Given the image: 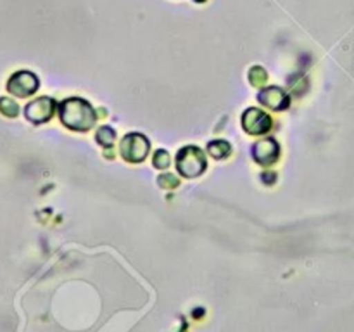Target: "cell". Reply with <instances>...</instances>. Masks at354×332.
<instances>
[{
  "label": "cell",
  "instance_id": "cell-1",
  "mask_svg": "<svg viewBox=\"0 0 354 332\" xmlns=\"http://www.w3.org/2000/svg\"><path fill=\"white\" fill-rule=\"evenodd\" d=\"M59 114H61V120L66 127L78 131L88 130L95 121L93 107L80 97H71V99L64 100L59 107Z\"/></svg>",
  "mask_w": 354,
  "mask_h": 332
},
{
  "label": "cell",
  "instance_id": "cell-2",
  "mask_svg": "<svg viewBox=\"0 0 354 332\" xmlns=\"http://www.w3.org/2000/svg\"><path fill=\"white\" fill-rule=\"evenodd\" d=\"M176 168L187 178H196L206 169L204 152L197 147H183L176 156Z\"/></svg>",
  "mask_w": 354,
  "mask_h": 332
},
{
  "label": "cell",
  "instance_id": "cell-3",
  "mask_svg": "<svg viewBox=\"0 0 354 332\" xmlns=\"http://www.w3.org/2000/svg\"><path fill=\"white\" fill-rule=\"evenodd\" d=\"M120 149H121V156H123L127 161L140 163L147 158L151 144H149V140L144 137V135L130 133L121 140Z\"/></svg>",
  "mask_w": 354,
  "mask_h": 332
},
{
  "label": "cell",
  "instance_id": "cell-4",
  "mask_svg": "<svg viewBox=\"0 0 354 332\" xmlns=\"http://www.w3.org/2000/svg\"><path fill=\"white\" fill-rule=\"evenodd\" d=\"M38 85H40V82H38L37 75L23 69V71H17L10 76L9 82H7V90L16 97H30L37 92Z\"/></svg>",
  "mask_w": 354,
  "mask_h": 332
},
{
  "label": "cell",
  "instance_id": "cell-5",
  "mask_svg": "<svg viewBox=\"0 0 354 332\" xmlns=\"http://www.w3.org/2000/svg\"><path fill=\"white\" fill-rule=\"evenodd\" d=\"M54 100L50 97H40V99H35L24 107V116L31 121V123H45L52 118L54 114Z\"/></svg>",
  "mask_w": 354,
  "mask_h": 332
},
{
  "label": "cell",
  "instance_id": "cell-6",
  "mask_svg": "<svg viewBox=\"0 0 354 332\" xmlns=\"http://www.w3.org/2000/svg\"><path fill=\"white\" fill-rule=\"evenodd\" d=\"M242 123H244V130L248 133L261 135L272 128V118L266 113H263V111L251 107L242 116Z\"/></svg>",
  "mask_w": 354,
  "mask_h": 332
},
{
  "label": "cell",
  "instance_id": "cell-7",
  "mask_svg": "<svg viewBox=\"0 0 354 332\" xmlns=\"http://www.w3.org/2000/svg\"><path fill=\"white\" fill-rule=\"evenodd\" d=\"M254 159L263 166H272L279 159V144L273 138H263L254 145Z\"/></svg>",
  "mask_w": 354,
  "mask_h": 332
},
{
  "label": "cell",
  "instance_id": "cell-8",
  "mask_svg": "<svg viewBox=\"0 0 354 332\" xmlns=\"http://www.w3.org/2000/svg\"><path fill=\"white\" fill-rule=\"evenodd\" d=\"M259 100L261 104H265L270 109L280 111L289 104V99L286 97V93L279 89V86H268V89L261 90L259 92Z\"/></svg>",
  "mask_w": 354,
  "mask_h": 332
},
{
  "label": "cell",
  "instance_id": "cell-9",
  "mask_svg": "<svg viewBox=\"0 0 354 332\" xmlns=\"http://www.w3.org/2000/svg\"><path fill=\"white\" fill-rule=\"evenodd\" d=\"M207 152H209L213 158L223 159V158H227L228 154H230L232 147H230V144H228V142L214 140V142H211L209 145H207Z\"/></svg>",
  "mask_w": 354,
  "mask_h": 332
},
{
  "label": "cell",
  "instance_id": "cell-10",
  "mask_svg": "<svg viewBox=\"0 0 354 332\" xmlns=\"http://www.w3.org/2000/svg\"><path fill=\"white\" fill-rule=\"evenodd\" d=\"M0 113L9 118H16L19 114V106L16 104V100L9 99V97H2L0 99Z\"/></svg>",
  "mask_w": 354,
  "mask_h": 332
},
{
  "label": "cell",
  "instance_id": "cell-11",
  "mask_svg": "<svg viewBox=\"0 0 354 332\" xmlns=\"http://www.w3.org/2000/svg\"><path fill=\"white\" fill-rule=\"evenodd\" d=\"M116 138V133L111 127H102L99 131H97V140L100 142L102 145H111Z\"/></svg>",
  "mask_w": 354,
  "mask_h": 332
},
{
  "label": "cell",
  "instance_id": "cell-12",
  "mask_svg": "<svg viewBox=\"0 0 354 332\" xmlns=\"http://www.w3.org/2000/svg\"><path fill=\"white\" fill-rule=\"evenodd\" d=\"M169 165V156L166 151H158L154 156V166L156 168H166Z\"/></svg>",
  "mask_w": 354,
  "mask_h": 332
},
{
  "label": "cell",
  "instance_id": "cell-13",
  "mask_svg": "<svg viewBox=\"0 0 354 332\" xmlns=\"http://www.w3.org/2000/svg\"><path fill=\"white\" fill-rule=\"evenodd\" d=\"M194 2H197V3H203V2H206V0H194Z\"/></svg>",
  "mask_w": 354,
  "mask_h": 332
}]
</instances>
